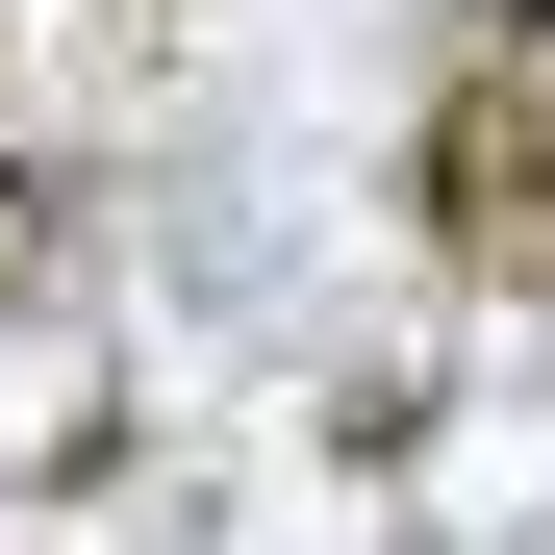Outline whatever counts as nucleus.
I'll return each mask as SVG.
<instances>
[{
  "label": "nucleus",
  "instance_id": "f257e3e1",
  "mask_svg": "<svg viewBox=\"0 0 555 555\" xmlns=\"http://www.w3.org/2000/svg\"><path fill=\"white\" fill-rule=\"evenodd\" d=\"M404 203H429V253L454 278H555V76H454V102L404 127Z\"/></svg>",
  "mask_w": 555,
  "mask_h": 555
}]
</instances>
